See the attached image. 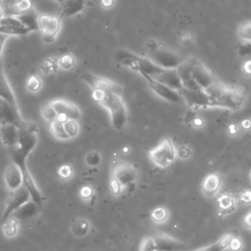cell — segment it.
Here are the masks:
<instances>
[{
  "mask_svg": "<svg viewBox=\"0 0 251 251\" xmlns=\"http://www.w3.org/2000/svg\"><path fill=\"white\" fill-rule=\"evenodd\" d=\"M211 99V108H223L236 111L242 107L247 96L245 88L241 86H228L216 82L206 90Z\"/></svg>",
  "mask_w": 251,
  "mask_h": 251,
  "instance_id": "cell-1",
  "label": "cell"
},
{
  "mask_svg": "<svg viewBox=\"0 0 251 251\" xmlns=\"http://www.w3.org/2000/svg\"><path fill=\"white\" fill-rule=\"evenodd\" d=\"M92 98L109 111L112 126L117 131L125 128L128 122V110L121 95L96 90H92Z\"/></svg>",
  "mask_w": 251,
  "mask_h": 251,
  "instance_id": "cell-2",
  "label": "cell"
},
{
  "mask_svg": "<svg viewBox=\"0 0 251 251\" xmlns=\"http://www.w3.org/2000/svg\"><path fill=\"white\" fill-rule=\"evenodd\" d=\"M37 125L24 121L20 126V139L18 145L11 149L12 159L21 158L27 160L30 153L36 148L37 143Z\"/></svg>",
  "mask_w": 251,
  "mask_h": 251,
  "instance_id": "cell-3",
  "label": "cell"
},
{
  "mask_svg": "<svg viewBox=\"0 0 251 251\" xmlns=\"http://www.w3.org/2000/svg\"><path fill=\"white\" fill-rule=\"evenodd\" d=\"M149 159L159 168H167L177 158V149L170 139H164L155 148L148 151Z\"/></svg>",
  "mask_w": 251,
  "mask_h": 251,
  "instance_id": "cell-4",
  "label": "cell"
},
{
  "mask_svg": "<svg viewBox=\"0 0 251 251\" xmlns=\"http://www.w3.org/2000/svg\"><path fill=\"white\" fill-rule=\"evenodd\" d=\"M148 58L161 68L167 70L178 69V67L181 65L182 62L185 60L176 52L171 51L165 47L158 46L149 51Z\"/></svg>",
  "mask_w": 251,
  "mask_h": 251,
  "instance_id": "cell-5",
  "label": "cell"
},
{
  "mask_svg": "<svg viewBox=\"0 0 251 251\" xmlns=\"http://www.w3.org/2000/svg\"><path fill=\"white\" fill-rule=\"evenodd\" d=\"M191 73L197 84L204 90L212 87L217 80L212 72L203 64L202 62L196 58H191Z\"/></svg>",
  "mask_w": 251,
  "mask_h": 251,
  "instance_id": "cell-6",
  "label": "cell"
},
{
  "mask_svg": "<svg viewBox=\"0 0 251 251\" xmlns=\"http://www.w3.org/2000/svg\"><path fill=\"white\" fill-rule=\"evenodd\" d=\"M179 93L182 99L186 102L188 107L193 110H202L211 108V99L206 90L200 89L197 90H190L181 89Z\"/></svg>",
  "mask_w": 251,
  "mask_h": 251,
  "instance_id": "cell-7",
  "label": "cell"
},
{
  "mask_svg": "<svg viewBox=\"0 0 251 251\" xmlns=\"http://www.w3.org/2000/svg\"><path fill=\"white\" fill-rule=\"evenodd\" d=\"M82 80L86 84H88L92 90H99L113 92V93H116V94L122 96L123 88L120 85H118L117 83H115L109 79L99 77V76H96L91 73H85L82 75Z\"/></svg>",
  "mask_w": 251,
  "mask_h": 251,
  "instance_id": "cell-8",
  "label": "cell"
},
{
  "mask_svg": "<svg viewBox=\"0 0 251 251\" xmlns=\"http://www.w3.org/2000/svg\"><path fill=\"white\" fill-rule=\"evenodd\" d=\"M26 161L25 159H20V158H16L13 159V162L16 163L22 170L23 172V179H24V186L27 188L28 192L30 193L31 196V200L35 201L39 207H41L42 203H43V197L40 193V191L38 190L37 185L36 184V181L34 180L31 173L29 172L27 165H26Z\"/></svg>",
  "mask_w": 251,
  "mask_h": 251,
  "instance_id": "cell-9",
  "label": "cell"
},
{
  "mask_svg": "<svg viewBox=\"0 0 251 251\" xmlns=\"http://www.w3.org/2000/svg\"><path fill=\"white\" fill-rule=\"evenodd\" d=\"M50 104L58 114V118L62 121H65L67 119L79 121L82 117V113L79 107L69 100L55 99L51 101Z\"/></svg>",
  "mask_w": 251,
  "mask_h": 251,
  "instance_id": "cell-10",
  "label": "cell"
},
{
  "mask_svg": "<svg viewBox=\"0 0 251 251\" xmlns=\"http://www.w3.org/2000/svg\"><path fill=\"white\" fill-rule=\"evenodd\" d=\"M31 199V196L30 193L28 192L27 188L21 187L19 188L18 191L11 193L10 197L7 200L4 212H3V216L2 219L4 221H7L8 218L13 215V213L18 210L20 207H22L25 203H27L28 201H30Z\"/></svg>",
  "mask_w": 251,
  "mask_h": 251,
  "instance_id": "cell-11",
  "label": "cell"
},
{
  "mask_svg": "<svg viewBox=\"0 0 251 251\" xmlns=\"http://www.w3.org/2000/svg\"><path fill=\"white\" fill-rule=\"evenodd\" d=\"M144 79L146 80L149 89L160 98H162L168 102H172V103H178L182 99L179 91H178L162 83H159L149 77H144Z\"/></svg>",
  "mask_w": 251,
  "mask_h": 251,
  "instance_id": "cell-12",
  "label": "cell"
},
{
  "mask_svg": "<svg viewBox=\"0 0 251 251\" xmlns=\"http://www.w3.org/2000/svg\"><path fill=\"white\" fill-rule=\"evenodd\" d=\"M112 177L116 179L122 186H130L137 181L139 173L137 169L130 164H120L113 170Z\"/></svg>",
  "mask_w": 251,
  "mask_h": 251,
  "instance_id": "cell-13",
  "label": "cell"
},
{
  "mask_svg": "<svg viewBox=\"0 0 251 251\" xmlns=\"http://www.w3.org/2000/svg\"><path fill=\"white\" fill-rule=\"evenodd\" d=\"M23 122L20 110L0 97V125L16 124L20 127Z\"/></svg>",
  "mask_w": 251,
  "mask_h": 251,
  "instance_id": "cell-14",
  "label": "cell"
},
{
  "mask_svg": "<svg viewBox=\"0 0 251 251\" xmlns=\"http://www.w3.org/2000/svg\"><path fill=\"white\" fill-rule=\"evenodd\" d=\"M4 181L8 191L11 193L18 191L24 184L23 172L16 163L13 162L6 168L4 173Z\"/></svg>",
  "mask_w": 251,
  "mask_h": 251,
  "instance_id": "cell-15",
  "label": "cell"
},
{
  "mask_svg": "<svg viewBox=\"0 0 251 251\" xmlns=\"http://www.w3.org/2000/svg\"><path fill=\"white\" fill-rule=\"evenodd\" d=\"M0 138L2 143L12 149L18 145L20 139V127L16 124H4L0 126Z\"/></svg>",
  "mask_w": 251,
  "mask_h": 251,
  "instance_id": "cell-16",
  "label": "cell"
},
{
  "mask_svg": "<svg viewBox=\"0 0 251 251\" xmlns=\"http://www.w3.org/2000/svg\"><path fill=\"white\" fill-rule=\"evenodd\" d=\"M154 238L157 245V251H183L185 248L180 240L166 233L157 234Z\"/></svg>",
  "mask_w": 251,
  "mask_h": 251,
  "instance_id": "cell-17",
  "label": "cell"
},
{
  "mask_svg": "<svg viewBox=\"0 0 251 251\" xmlns=\"http://www.w3.org/2000/svg\"><path fill=\"white\" fill-rule=\"evenodd\" d=\"M88 6V0H65L62 4V11L59 16L62 20L74 17L82 13Z\"/></svg>",
  "mask_w": 251,
  "mask_h": 251,
  "instance_id": "cell-18",
  "label": "cell"
},
{
  "mask_svg": "<svg viewBox=\"0 0 251 251\" xmlns=\"http://www.w3.org/2000/svg\"><path fill=\"white\" fill-rule=\"evenodd\" d=\"M140 56L130 52L128 50H118L115 53V60L119 64L129 68L130 70L139 73L140 72V63H139Z\"/></svg>",
  "mask_w": 251,
  "mask_h": 251,
  "instance_id": "cell-19",
  "label": "cell"
},
{
  "mask_svg": "<svg viewBox=\"0 0 251 251\" xmlns=\"http://www.w3.org/2000/svg\"><path fill=\"white\" fill-rule=\"evenodd\" d=\"M221 185H222L221 177L216 173H212L207 175L203 179L201 184V191L205 197H213L219 193Z\"/></svg>",
  "mask_w": 251,
  "mask_h": 251,
  "instance_id": "cell-20",
  "label": "cell"
},
{
  "mask_svg": "<svg viewBox=\"0 0 251 251\" xmlns=\"http://www.w3.org/2000/svg\"><path fill=\"white\" fill-rule=\"evenodd\" d=\"M159 83H162L178 91H179L182 89V85L179 79V76L178 74L177 69L174 70H167L164 69L160 74H158L156 77L151 78Z\"/></svg>",
  "mask_w": 251,
  "mask_h": 251,
  "instance_id": "cell-21",
  "label": "cell"
},
{
  "mask_svg": "<svg viewBox=\"0 0 251 251\" xmlns=\"http://www.w3.org/2000/svg\"><path fill=\"white\" fill-rule=\"evenodd\" d=\"M0 97L19 109L14 91L5 76L3 64H0Z\"/></svg>",
  "mask_w": 251,
  "mask_h": 251,
  "instance_id": "cell-22",
  "label": "cell"
},
{
  "mask_svg": "<svg viewBox=\"0 0 251 251\" xmlns=\"http://www.w3.org/2000/svg\"><path fill=\"white\" fill-rule=\"evenodd\" d=\"M62 19L60 16H52L46 29L42 32V39L45 43H52L55 41L61 30Z\"/></svg>",
  "mask_w": 251,
  "mask_h": 251,
  "instance_id": "cell-23",
  "label": "cell"
},
{
  "mask_svg": "<svg viewBox=\"0 0 251 251\" xmlns=\"http://www.w3.org/2000/svg\"><path fill=\"white\" fill-rule=\"evenodd\" d=\"M39 209H40V207L35 201L30 200L27 203H25L22 207H20L18 210H16L12 216L15 219H17L18 221L19 220H28V219H31V218L36 216Z\"/></svg>",
  "mask_w": 251,
  "mask_h": 251,
  "instance_id": "cell-24",
  "label": "cell"
},
{
  "mask_svg": "<svg viewBox=\"0 0 251 251\" xmlns=\"http://www.w3.org/2000/svg\"><path fill=\"white\" fill-rule=\"evenodd\" d=\"M33 9L32 0H19V1L2 9L4 16H20Z\"/></svg>",
  "mask_w": 251,
  "mask_h": 251,
  "instance_id": "cell-25",
  "label": "cell"
},
{
  "mask_svg": "<svg viewBox=\"0 0 251 251\" xmlns=\"http://www.w3.org/2000/svg\"><path fill=\"white\" fill-rule=\"evenodd\" d=\"M18 19L21 21V23L23 24V26L31 33L34 31H39L38 30V24H37V18H38V14L34 10L31 9L28 12L17 16Z\"/></svg>",
  "mask_w": 251,
  "mask_h": 251,
  "instance_id": "cell-26",
  "label": "cell"
},
{
  "mask_svg": "<svg viewBox=\"0 0 251 251\" xmlns=\"http://www.w3.org/2000/svg\"><path fill=\"white\" fill-rule=\"evenodd\" d=\"M233 235L231 233H226L224 234L218 241L214 242L213 244H210L208 246H205L203 248H200L196 251H225L229 249V245L231 242V239Z\"/></svg>",
  "mask_w": 251,
  "mask_h": 251,
  "instance_id": "cell-27",
  "label": "cell"
},
{
  "mask_svg": "<svg viewBox=\"0 0 251 251\" xmlns=\"http://www.w3.org/2000/svg\"><path fill=\"white\" fill-rule=\"evenodd\" d=\"M50 132L52 133V135L61 141H66L69 140V137L64 129V124H63V121L60 120L59 118L53 122L50 123Z\"/></svg>",
  "mask_w": 251,
  "mask_h": 251,
  "instance_id": "cell-28",
  "label": "cell"
},
{
  "mask_svg": "<svg viewBox=\"0 0 251 251\" xmlns=\"http://www.w3.org/2000/svg\"><path fill=\"white\" fill-rule=\"evenodd\" d=\"M217 202H218L220 210L224 211V213L226 215L233 213L235 210V200L230 195H222L218 198Z\"/></svg>",
  "mask_w": 251,
  "mask_h": 251,
  "instance_id": "cell-29",
  "label": "cell"
},
{
  "mask_svg": "<svg viewBox=\"0 0 251 251\" xmlns=\"http://www.w3.org/2000/svg\"><path fill=\"white\" fill-rule=\"evenodd\" d=\"M72 233L78 237H83L90 231V223L86 219H77L71 226Z\"/></svg>",
  "mask_w": 251,
  "mask_h": 251,
  "instance_id": "cell-30",
  "label": "cell"
},
{
  "mask_svg": "<svg viewBox=\"0 0 251 251\" xmlns=\"http://www.w3.org/2000/svg\"><path fill=\"white\" fill-rule=\"evenodd\" d=\"M39 68H40L41 72L45 75L56 73L60 69L58 57H48V58H46L41 63Z\"/></svg>",
  "mask_w": 251,
  "mask_h": 251,
  "instance_id": "cell-31",
  "label": "cell"
},
{
  "mask_svg": "<svg viewBox=\"0 0 251 251\" xmlns=\"http://www.w3.org/2000/svg\"><path fill=\"white\" fill-rule=\"evenodd\" d=\"M58 62H59L60 69L64 71H70L75 67L76 59L73 54L65 53L58 57Z\"/></svg>",
  "mask_w": 251,
  "mask_h": 251,
  "instance_id": "cell-32",
  "label": "cell"
},
{
  "mask_svg": "<svg viewBox=\"0 0 251 251\" xmlns=\"http://www.w3.org/2000/svg\"><path fill=\"white\" fill-rule=\"evenodd\" d=\"M63 124H64V129H65L69 139H74L79 135L80 126L78 124V121L67 119L65 121H63Z\"/></svg>",
  "mask_w": 251,
  "mask_h": 251,
  "instance_id": "cell-33",
  "label": "cell"
},
{
  "mask_svg": "<svg viewBox=\"0 0 251 251\" xmlns=\"http://www.w3.org/2000/svg\"><path fill=\"white\" fill-rule=\"evenodd\" d=\"M169 218V211L166 207L160 206L151 212V219L156 224H163Z\"/></svg>",
  "mask_w": 251,
  "mask_h": 251,
  "instance_id": "cell-34",
  "label": "cell"
},
{
  "mask_svg": "<svg viewBox=\"0 0 251 251\" xmlns=\"http://www.w3.org/2000/svg\"><path fill=\"white\" fill-rule=\"evenodd\" d=\"M26 87L30 92H38L42 88V81L37 75H32L28 78Z\"/></svg>",
  "mask_w": 251,
  "mask_h": 251,
  "instance_id": "cell-35",
  "label": "cell"
},
{
  "mask_svg": "<svg viewBox=\"0 0 251 251\" xmlns=\"http://www.w3.org/2000/svg\"><path fill=\"white\" fill-rule=\"evenodd\" d=\"M29 33L30 32L27 29H24V28H17V27H12V26L0 25V34L6 35L8 36H25Z\"/></svg>",
  "mask_w": 251,
  "mask_h": 251,
  "instance_id": "cell-36",
  "label": "cell"
},
{
  "mask_svg": "<svg viewBox=\"0 0 251 251\" xmlns=\"http://www.w3.org/2000/svg\"><path fill=\"white\" fill-rule=\"evenodd\" d=\"M18 220L14 217L3 226V233L7 237H14L18 233Z\"/></svg>",
  "mask_w": 251,
  "mask_h": 251,
  "instance_id": "cell-37",
  "label": "cell"
},
{
  "mask_svg": "<svg viewBox=\"0 0 251 251\" xmlns=\"http://www.w3.org/2000/svg\"><path fill=\"white\" fill-rule=\"evenodd\" d=\"M41 116L43 117L44 120H46L49 123L58 119V114L56 113V111L54 110V108L50 103L45 104L41 107Z\"/></svg>",
  "mask_w": 251,
  "mask_h": 251,
  "instance_id": "cell-38",
  "label": "cell"
},
{
  "mask_svg": "<svg viewBox=\"0 0 251 251\" xmlns=\"http://www.w3.org/2000/svg\"><path fill=\"white\" fill-rule=\"evenodd\" d=\"M237 36L240 39L251 41V22H245L237 29Z\"/></svg>",
  "mask_w": 251,
  "mask_h": 251,
  "instance_id": "cell-39",
  "label": "cell"
},
{
  "mask_svg": "<svg viewBox=\"0 0 251 251\" xmlns=\"http://www.w3.org/2000/svg\"><path fill=\"white\" fill-rule=\"evenodd\" d=\"M140 251H157V245L154 237H145L142 241Z\"/></svg>",
  "mask_w": 251,
  "mask_h": 251,
  "instance_id": "cell-40",
  "label": "cell"
},
{
  "mask_svg": "<svg viewBox=\"0 0 251 251\" xmlns=\"http://www.w3.org/2000/svg\"><path fill=\"white\" fill-rule=\"evenodd\" d=\"M0 25L3 26H12V27H17V28H24L26 29L21 21L18 19L16 16H3L2 19L0 20Z\"/></svg>",
  "mask_w": 251,
  "mask_h": 251,
  "instance_id": "cell-41",
  "label": "cell"
},
{
  "mask_svg": "<svg viewBox=\"0 0 251 251\" xmlns=\"http://www.w3.org/2000/svg\"><path fill=\"white\" fill-rule=\"evenodd\" d=\"M101 162V156L96 151H90L86 156V163L90 167H96Z\"/></svg>",
  "mask_w": 251,
  "mask_h": 251,
  "instance_id": "cell-42",
  "label": "cell"
},
{
  "mask_svg": "<svg viewBox=\"0 0 251 251\" xmlns=\"http://www.w3.org/2000/svg\"><path fill=\"white\" fill-rule=\"evenodd\" d=\"M51 17L52 15H49V14H38V18H37V24H38V30L40 32H43L47 25L49 24L50 20H51Z\"/></svg>",
  "mask_w": 251,
  "mask_h": 251,
  "instance_id": "cell-43",
  "label": "cell"
},
{
  "mask_svg": "<svg viewBox=\"0 0 251 251\" xmlns=\"http://www.w3.org/2000/svg\"><path fill=\"white\" fill-rule=\"evenodd\" d=\"M58 174L63 179H69L73 176V169L69 165H63L59 168Z\"/></svg>",
  "mask_w": 251,
  "mask_h": 251,
  "instance_id": "cell-44",
  "label": "cell"
},
{
  "mask_svg": "<svg viewBox=\"0 0 251 251\" xmlns=\"http://www.w3.org/2000/svg\"><path fill=\"white\" fill-rule=\"evenodd\" d=\"M177 155L180 159H187V158H190L192 155V149L190 146L182 145V146L179 147V149L177 150Z\"/></svg>",
  "mask_w": 251,
  "mask_h": 251,
  "instance_id": "cell-45",
  "label": "cell"
},
{
  "mask_svg": "<svg viewBox=\"0 0 251 251\" xmlns=\"http://www.w3.org/2000/svg\"><path fill=\"white\" fill-rule=\"evenodd\" d=\"M122 188H123L122 184H121L116 179H114V178L112 177V179H111V180H110V190H111L112 195H113V196H118V195H120L121 192H122Z\"/></svg>",
  "mask_w": 251,
  "mask_h": 251,
  "instance_id": "cell-46",
  "label": "cell"
},
{
  "mask_svg": "<svg viewBox=\"0 0 251 251\" xmlns=\"http://www.w3.org/2000/svg\"><path fill=\"white\" fill-rule=\"evenodd\" d=\"M229 249L231 251H240L242 249V241L235 236H233L229 245Z\"/></svg>",
  "mask_w": 251,
  "mask_h": 251,
  "instance_id": "cell-47",
  "label": "cell"
},
{
  "mask_svg": "<svg viewBox=\"0 0 251 251\" xmlns=\"http://www.w3.org/2000/svg\"><path fill=\"white\" fill-rule=\"evenodd\" d=\"M80 194H81V197L82 198H84L86 200H89V199L91 198V197L93 195V192H92V188L90 186L86 185V186L82 187Z\"/></svg>",
  "mask_w": 251,
  "mask_h": 251,
  "instance_id": "cell-48",
  "label": "cell"
},
{
  "mask_svg": "<svg viewBox=\"0 0 251 251\" xmlns=\"http://www.w3.org/2000/svg\"><path fill=\"white\" fill-rule=\"evenodd\" d=\"M240 200L243 202V203H245V204H247V205H249V204H251V190H245V191H243L241 194H240Z\"/></svg>",
  "mask_w": 251,
  "mask_h": 251,
  "instance_id": "cell-49",
  "label": "cell"
},
{
  "mask_svg": "<svg viewBox=\"0 0 251 251\" xmlns=\"http://www.w3.org/2000/svg\"><path fill=\"white\" fill-rule=\"evenodd\" d=\"M8 36L3 35V34H0V64H3L2 63V52H3V48L5 45V42L8 39Z\"/></svg>",
  "mask_w": 251,
  "mask_h": 251,
  "instance_id": "cell-50",
  "label": "cell"
},
{
  "mask_svg": "<svg viewBox=\"0 0 251 251\" xmlns=\"http://www.w3.org/2000/svg\"><path fill=\"white\" fill-rule=\"evenodd\" d=\"M195 128H197V129H201V128H203L204 127V125H205V121L201 118V117H199V116H196V118L194 119V121H193V124H192Z\"/></svg>",
  "mask_w": 251,
  "mask_h": 251,
  "instance_id": "cell-51",
  "label": "cell"
},
{
  "mask_svg": "<svg viewBox=\"0 0 251 251\" xmlns=\"http://www.w3.org/2000/svg\"><path fill=\"white\" fill-rule=\"evenodd\" d=\"M228 133L231 137H235L239 133V127L236 124H231L228 128Z\"/></svg>",
  "mask_w": 251,
  "mask_h": 251,
  "instance_id": "cell-52",
  "label": "cell"
},
{
  "mask_svg": "<svg viewBox=\"0 0 251 251\" xmlns=\"http://www.w3.org/2000/svg\"><path fill=\"white\" fill-rule=\"evenodd\" d=\"M196 114L195 113H193V112H191V113H187L186 115H185V117H184V122H185V124H187V125H192L193 124V121H194V119L196 118Z\"/></svg>",
  "mask_w": 251,
  "mask_h": 251,
  "instance_id": "cell-53",
  "label": "cell"
},
{
  "mask_svg": "<svg viewBox=\"0 0 251 251\" xmlns=\"http://www.w3.org/2000/svg\"><path fill=\"white\" fill-rule=\"evenodd\" d=\"M243 222H244V226H245L248 230L251 231V211L248 212V213L245 215Z\"/></svg>",
  "mask_w": 251,
  "mask_h": 251,
  "instance_id": "cell-54",
  "label": "cell"
},
{
  "mask_svg": "<svg viewBox=\"0 0 251 251\" xmlns=\"http://www.w3.org/2000/svg\"><path fill=\"white\" fill-rule=\"evenodd\" d=\"M114 0H100V4L103 8H111L114 5Z\"/></svg>",
  "mask_w": 251,
  "mask_h": 251,
  "instance_id": "cell-55",
  "label": "cell"
},
{
  "mask_svg": "<svg viewBox=\"0 0 251 251\" xmlns=\"http://www.w3.org/2000/svg\"><path fill=\"white\" fill-rule=\"evenodd\" d=\"M17 1H19V0H1V3H0V6H1L2 9H4V8L8 7L9 5H11V4H13V3L17 2Z\"/></svg>",
  "mask_w": 251,
  "mask_h": 251,
  "instance_id": "cell-56",
  "label": "cell"
},
{
  "mask_svg": "<svg viewBox=\"0 0 251 251\" xmlns=\"http://www.w3.org/2000/svg\"><path fill=\"white\" fill-rule=\"evenodd\" d=\"M241 127L243 128V130H250L251 129V119H245L241 122Z\"/></svg>",
  "mask_w": 251,
  "mask_h": 251,
  "instance_id": "cell-57",
  "label": "cell"
},
{
  "mask_svg": "<svg viewBox=\"0 0 251 251\" xmlns=\"http://www.w3.org/2000/svg\"><path fill=\"white\" fill-rule=\"evenodd\" d=\"M243 71H244L246 74L251 75V60L246 61V62L244 63V65H243Z\"/></svg>",
  "mask_w": 251,
  "mask_h": 251,
  "instance_id": "cell-58",
  "label": "cell"
},
{
  "mask_svg": "<svg viewBox=\"0 0 251 251\" xmlns=\"http://www.w3.org/2000/svg\"><path fill=\"white\" fill-rule=\"evenodd\" d=\"M4 16V14H3V10H2V8H1V6H0V20L2 19V17Z\"/></svg>",
  "mask_w": 251,
  "mask_h": 251,
  "instance_id": "cell-59",
  "label": "cell"
},
{
  "mask_svg": "<svg viewBox=\"0 0 251 251\" xmlns=\"http://www.w3.org/2000/svg\"><path fill=\"white\" fill-rule=\"evenodd\" d=\"M55 1L57 2V3H59V4H63V3H64V1H65V0H55Z\"/></svg>",
  "mask_w": 251,
  "mask_h": 251,
  "instance_id": "cell-60",
  "label": "cell"
},
{
  "mask_svg": "<svg viewBox=\"0 0 251 251\" xmlns=\"http://www.w3.org/2000/svg\"><path fill=\"white\" fill-rule=\"evenodd\" d=\"M249 177H250V179H251V172H250V174H249Z\"/></svg>",
  "mask_w": 251,
  "mask_h": 251,
  "instance_id": "cell-61",
  "label": "cell"
},
{
  "mask_svg": "<svg viewBox=\"0 0 251 251\" xmlns=\"http://www.w3.org/2000/svg\"><path fill=\"white\" fill-rule=\"evenodd\" d=\"M0 126H1V125H0Z\"/></svg>",
  "mask_w": 251,
  "mask_h": 251,
  "instance_id": "cell-62",
  "label": "cell"
}]
</instances>
